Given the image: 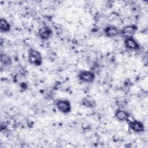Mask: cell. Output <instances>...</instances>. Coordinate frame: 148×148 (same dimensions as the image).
Segmentation results:
<instances>
[{
    "label": "cell",
    "mask_w": 148,
    "mask_h": 148,
    "mask_svg": "<svg viewBox=\"0 0 148 148\" xmlns=\"http://www.w3.org/2000/svg\"><path fill=\"white\" fill-rule=\"evenodd\" d=\"M82 104L88 108H93L96 106V101L91 96H87L83 98L82 100Z\"/></svg>",
    "instance_id": "30bf717a"
},
{
    "label": "cell",
    "mask_w": 148,
    "mask_h": 148,
    "mask_svg": "<svg viewBox=\"0 0 148 148\" xmlns=\"http://www.w3.org/2000/svg\"><path fill=\"white\" fill-rule=\"evenodd\" d=\"M56 106L58 110L63 113H68L71 110L70 102L66 99H60L56 102Z\"/></svg>",
    "instance_id": "3957f363"
},
{
    "label": "cell",
    "mask_w": 148,
    "mask_h": 148,
    "mask_svg": "<svg viewBox=\"0 0 148 148\" xmlns=\"http://www.w3.org/2000/svg\"><path fill=\"white\" fill-rule=\"evenodd\" d=\"M52 35V30L48 26H44L40 28L38 31V36L42 40L49 39Z\"/></svg>",
    "instance_id": "52a82bcc"
},
{
    "label": "cell",
    "mask_w": 148,
    "mask_h": 148,
    "mask_svg": "<svg viewBox=\"0 0 148 148\" xmlns=\"http://www.w3.org/2000/svg\"><path fill=\"white\" fill-rule=\"evenodd\" d=\"M104 33L106 36L109 38H113L120 34V30L118 28V27L114 25H110L105 27Z\"/></svg>",
    "instance_id": "5b68a950"
},
{
    "label": "cell",
    "mask_w": 148,
    "mask_h": 148,
    "mask_svg": "<svg viewBox=\"0 0 148 148\" xmlns=\"http://www.w3.org/2000/svg\"><path fill=\"white\" fill-rule=\"evenodd\" d=\"M138 27L135 24L129 25L124 27L121 30H120V34L121 36L125 38L133 37L136 31H137Z\"/></svg>",
    "instance_id": "7a4b0ae2"
},
{
    "label": "cell",
    "mask_w": 148,
    "mask_h": 148,
    "mask_svg": "<svg viewBox=\"0 0 148 148\" xmlns=\"http://www.w3.org/2000/svg\"><path fill=\"white\" fill-rule=\"evenodd\" d=\"M78 77L81 81L83 82L90 83L94 80L95 74L91 71H82L79 73Z\"/></svg>",
    "instance_id": "277c9868"
},
{
    "label": "cell",
    "mask_w": 148,
    "mask_h": 148,
    "mask_svg": "<svg viewBox=\"0 0 148 148\" xmlns=\"http://www.w3.org/2000/svg\"><path fill=\"white\" fill-rule=\"evenodd\" d=\"M28 59L29 62L35 66H40L42 63L40 53L34 49H30L28 50Z\"/></svg>",
    "instance_id": "6da1fadb"
},
{
    "label": "cell",
    "mask_w": 148,
    "mask_h": 148,
    "mask_svg": "<svg viewBox=\"0 0 148 148\" xmlns=\"http://www.w3.org/2000/svg\"><path fill=\"white\" fill-rule=\"evenodd\" d=\"M1 62L5 65H9L12 63L11 58L5 54H1L0 57Z\"/></svg>",
    "instance_id": "7c38bea8"
},
{
    "label": "cell",
    "mask_w": 148,
    "mask_h": 148,
    "mask_svg": "<svg viewBox=\"0 0 148 148\" xmlns=\"http://www.w3.org/2000/svg\"><path fill=\"white\" fill-rule=\"evenodd\" d=\"M114 116L117 120L120 121H128L129 119V114L125 110L122 109H117L114 114Z\"/></svg>",
    "instance_id": "9c48e42d"
},
{
    "label": "cell",
    "mask_w": 148,
    "mask_h": 148,
    "mask_svg": "<svg viewBox=\"0 0 148 148\" xmlns=\"http://www.w3.org/2000/svg\"><path fill=\"white\" fill-rule=\"evenodd\" d=\"M0 29L2 31L8 32L10 29V24L6 20L1 18L0 19Z\"/></svg>",
    "instance_id": "8fae6325"
},
{
    "label": "cell",
    "mask_w": 148,
    "mask_h": 148,
    "mask_svg": "<svg viewBox=\"0 0 148 148\" xmlns=\"http://www.w3.org/2000/svg\"><path fill=\"white\" fill-rule=\"evenodd\" d=\"M124 46L127 49L138 50L140 48V45L138 42L133 38H128L124 39Z\"/></svg>",
    "instance_id": "ba28073f"
},
{
    "label": "cell",
    "mask_w": 148,
    "mask_h": 148,
    "mask_svg": "<svg viewBox=\"0 0 148 148\" xmlns=\"http://www.w3.org/2000/svg\"><path fill=\"white\" fill-rule=\"evenodd\" d=\"M129 126L130 128L135 132L140 133L144 131L145 130V126L143 123L139 120H134L133 121H130Z\"/></svg>",
    "instance_id": "8992f818"
}]
</instances>
